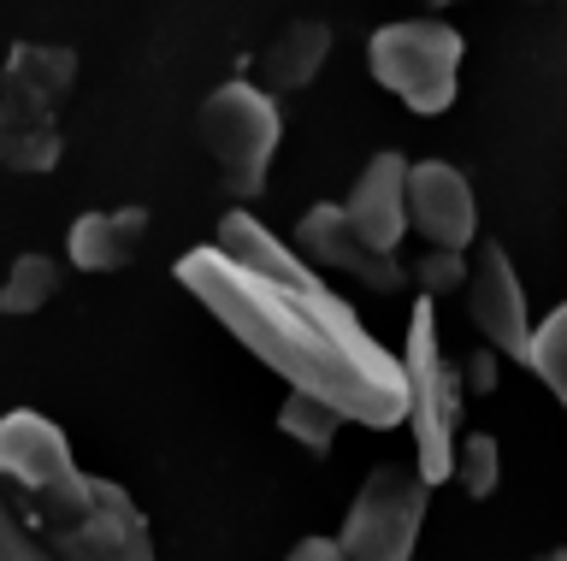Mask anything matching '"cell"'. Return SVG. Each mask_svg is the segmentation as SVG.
<instances>
[{"mask_svg": "<svg viewBox=\"0 0 567 561\" xmlns=\"http://www.w3.org/2000/svg\"><path fill=\"white\" fill-rule=\"evenodd\" d=\"M284 561H349V550H343L337 538H301Z\"/></svg>", "mask_w": 567, "mask_h": 561, "instance_id": "ffe728a7", "label": "cell"}, {"mask_svg": "<svg viewBox=\"0 0 567 561\" xmlns=\"http://www.w3.org/2000/svg\"><path fill=\"white\" fill-rule=\"evenodd\" d=\"M195 131H202V148L219 160L225 184L237 201H255L266 189V166L278 154V136H284V113H278V95H266L260 83H219L202 113H195Z\"/></svg>", "mask_w": 567, "mask_h": 561, "instance_id": "5b68a950", "label": "cell"}, {"mask_svg": "<svg viewBox=\"0 0 567 561\" xmlns=\"http://www.w3.org/2000/svg\"><path fill=\"white\" fill-rule=\"evenodd\" d=\"M172 278L290 391L331 402L367 432H390L408 419L402 355H390L361 325V313L255 214L230 207L213 242L177 254Z\"/></svg>", "mask_w": 567, "mask_h": 561, "instance_id": "6da1fadb", "label": "cell"}, {"mask_svg": "<svg viewBox=\"0 0 567 561\" xmlns=\"http://www.w3.org/2000/svg\"><path fill=\"white\" fill-rule=\"evenodd\" d=\"M53 290H60V267H53L48 254H18L7 284H0V313H7V320H24V313L53 302Z\"/></svg>", "mask_w": 567, "mask_h": 561, "instance_id": "5bb4252c", "label": "cell"}, {"mask_svg": "<svg viewBox=\"0 0 567 561\" xmlns=\"http://www.w3.org/2000/svg\"><path fill=\"white\" fill-rule=\"evenodd\" d=\"M408 225L425 237V249H450V254L473 249L478 201H473V184L461 178V166L414 160V172H408Z\"/></svg>", "mask_w": 567, "mask_h": 561, "instance_id": "9c48e42d", "label": "cell"}, {"mask_svg": "<svg viewBox=\"0 0 567 561\" xmlns=\"http://www.w3.org/2000/svg\"><path fill=\"white\" fill-rule=\"evenodd\" d=\"M532 373H538L549 391H556V402L567 408V302L549 313V320H538V337H532Z\"/></svg>", "mask_w": 567, "mask_h": 561, "instance_id": "e0dca14e", "label": "cell"}, {"mask_svg": "<svg viewBox=\"0 0 567 561\" xmlns=\"http://www.w3.org/2000/svg\"><path fill=\"white\" fill-rule=\"evenodd\" d=\"M503 467H496V437L491 432H461V449H455V485L467 490L473 502H485Z\"/></svg>", "mask_w": 567, "mask_h": 561, "instance_id": "2e32d148", "label": "cell"}, {"mask_svg": "<svg viewBox=\"0 0 567 561\" xmlns=\"http://www.w3.org/2000/svg\"><path fill=\"white\" fill-rule=\"evenodd\" d=\"M78 83V54L53 42H18L0 77V166L53 172L65 154L60 101Z\"/></svg>", "mask_w": 567, "mask_h": 561, "instance_id": "3957f363", "label": "cell"}, {"mask_svg": "<svg viewBox=\"0 0 567 561\" xmlns=\"http://www.w3.org/2000/svg\"><path fill=\"white\" fill-rule=\"evenodd\" d=\"M0 502L48 561H159L136 497L78 467L65 432L35 408L0 414Z\"/></svg>", "mask_w": 567, "mask_h": 561, "instance_id": "7a4b0ae2", "label": "cell"}, {"mask_svg": "<svg viewBox=\"0 0 567 561\" xmlns=\"http://www.w3.org/2000/svg\"><path fill=\"white\" fill-rule=\"evenodd\" d=\"M414 278H420V295H450V290H467L473 267L461 254H450V249H425Z\"/></svg>", "mask_w": 567, "mask_h": 561, "instance_id": "ac0fdd59", "label": "cell"}, {"mask_svg": "<svg viewBox=\"0 0 567 561\" xmlns=\"http://www.w3.org/2000/svg\"><path fill=\"white\" fill-rule=\"evenodd\" d=\"M467 320L478 325V337H485L496 355L532 366V337H538V325H532V313H526L520 272H514L503 242H478L473 278H467Z\"/></svg>", "mask_w": 567, "mask_h": 561, "instance_id": "ba28073f", "label": "cell"}, {"mask_svg": "<svg viewBox=\"0 0 567 561\" xmlns=\"http://www.w3.org/2000/svg\"><path fill=\"white\" fill-rule=\"evenodd\" d=\"M425 502H432V485L420 479V467H372L361 497L349 502L337 543L349 550V561H414Z\"/></svg>", "mask_w": 567, "mask_h": 561, "instance_id": "52a82bcc", "label": "cell"}, {"mask_svg": "<svg viewBox=\"0 0 567 561\" xmlns=\"http://www.w3.org/2000/svg\"><path fill=\"white\" fill-rule=\"evenodd\" d=\"M331 42H337L331 24H319V19H290L272 42L260 48V60H255L260 90H266V95L308 90V83L319 77V65L331 60Z\"/></svg>", "mask_w": 567, "mask_h": 561, "instance_id": "7c38bea8", "label": "cell"}, {"mask_svg": "<svg viewBox=\"0 0 567 561\" xmlns=\"http://www.w3.org/2000/svg\"><path fill=\"white\" fill-rule=\"evenodd\" d=\"M337 426H343V414H337L331 402L308 396V391H290V396H284V408H278V432H284V437H296V444H301V449H313V455H326V449H331Z\"/></svg>", "mask_w": 567, "mask_h": 561, "instance_id": "9a60e30c", "label": "cell"}, {"mask_svg": "<svg viewBox=\"0 0 567 561\" xmlns=\"http://www.w3.org/2000/svg\"><path fill=\"white\" fill-rule=\"evenodd\" d=\"M296 254L308 260L313 272H354L372 290H402L408 284V272L396 267V254H379V249H367V242H361V231H354L349 214H343V201H313L308 214H301Z\"/></svg>", "mask_w": 567, "mask_h": 561, "instance_id": "30bf717a", "label": "cell"}, {"mask_svg": "<svg viewBox=\"0 0 567 561\" xmlns=\"http://www.w3.org/2000/svg\"><path fill=\"white\" fill-rule=\"evenodd\" d=\"M532 561H567V550H544V555H532Z\"/></svg>", "mask_w": 567, "mask_h": 561, "instance_id": "7402d4cb", "label": "cell"}, {"mask_svg": "<svg viewBox=\"0 0 567 561\" xmlns=\"http://www.w3.org/2000/svg\"><path fill=\"white\" fill-rule=\"evenodd\" d=\"M467 366H473V373H467V384H473L478 396H485V391H496V349H485V355H473Z\"/></svg>", "mask_w": 567, "mask_h": 561, "instance_id": "44dd1931", "label": "cell"}, {"mask_svg": "<svg viewBox=\"0 0 567 561\" xmlns=\"http://www.w3.org/2000/svg\"><path fill=\"white\" fill-rule=\"evenodd\" d=\"M142 237H148V214L142 207H118V214H83L65 237V254L78 272H118L131 267Z\"/></svg>", "mask_w": 567, "mask_h": 561, "instance_id": "4fadbf2b", "label": "cell"}, {"mask_svg": "<svg viewBox=\"0 0 567 561\" xmlns=\"http://www.w3.org/2000/svg\"><path fill=\"white\" fill-rule=\"evenodd\" d=\"M367 65L408 113H443L455 101L461 30L443 19H396L367 37Z\"/></svg>", "mask_w": 567, "mask_h": 561, "instance_id": "8992f818", "label": "cell"}, {"mask_svg": "<svg viewBox=\"0 0 567 561\" xmlns=\"http://www.w3.org/2000/svg\"><path fill=\"white\" fill-rule=\"evenodd\" d=\"M408 172H414V160H402L396 148H379L361 166V178H354L349 201H343L349 225L361 231L367 249H379V254H396L402 231H414V225H408Z\"/></svg>", "mask_w": 567, "mask_h": 561, "instance_id": "8fae6325", "label": "cell"}, {"mask_svg": "<svg viewBox=\"0 0 567 561\" xmlns=\"http://www.w3.org/2000/svg\"><path fill=\"white\" fill-rule=\"evenodd\" d=\"M0 561H48V550L30 538V526L0 502Z\"/></svg>", "mask_w": 567, "mask_h": 561, "instance_id": "d6986e66", "label": "cell"}, {"mask_svg": "<svg viewBox=\"0 0 567 561\" xmlns=\"http://www.w3.org/2000/svg\"><path fill=\"white\" fill-rule=\"evenodd\" d=\"M408 432H414V455H420V479L443 485L455 479V449H461V396H467V378L455 366H443L437 349V320H432V295L414 302V320H408Z\"/></svg>", "mask_w": 567, "mask_h": 561, "instance_id": "277c9868", "label": "cell"}]
</instances>
